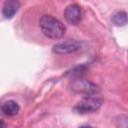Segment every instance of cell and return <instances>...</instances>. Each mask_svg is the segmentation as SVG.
I'll list each match as a JSON object with an SVG mask.
<instances>
[{"label":"cell","instance_id":"9","mask_svg":"<svg viewBox=\"0 0 128 128\" xmlns=\"http://www.w3.org/2000/svg\"><path fill=\"white\" fill-rule=\"evenodd\" d=\"M117 122H120V124L118 125V127L120 128H127V117L125 115H122L118 118Z\"/></svg>","mask_w":128,"mask_h":128},{"label":"cell","instance_id":"7","mask_svg":"<svg viewBox=\"0 0 128 128\" xmlns=\"http://www.w3.org/2000/svg\"><path fill=\"white\" fill-rule=\"evenodd\" d=\"M1 109H2V112H3L5 115L14 116V115H16V114L19 112L20 107H19L18 103L15 102L14 100H7V101H5V102L2 104Z\"/></svg>","mask_w":128,"mask_h":128},{"label":"cell","instance_id":"1","mask_svg":"<svg viewBox=\"0 0 128 128\" xmlns=\"http://www.w3.org/2000/svg\"><path fill=\"white\" fill-rule=\"evenodd\" d=\"M39 23L43 34L50 39H60L65 33V27L62 22L51 15H43Z\"/></svg>","mask_w":128,"mask_h":128},{"label":"cell","instance_id":"5","mask_svg":"<svg viewBox=\"0 0 128 128\" xmlns=\"http://www.w3.org/2000/svg\"><path fill=\"white\" fill-rule=\"evenodd\" d=\"M64 17L68 23L73 25L78 24L81 21V17H82L80 6L77 4H71L67 6L64 11Z\"/></svg>","mask_w":128,"mask_h":128},{"label":"cell","instance_id":"6","mask_svg":"<svg viewBox=\"0 0 128 128\" xmlns=\"http://www.w3.org/2000/svg\"><path fill=\"white\" fill-rule=\"evenodd\" d=\"M19 8H20V3L18 1H16V0L6 1L2 8V14L5 18L10 19L17 13Z\"/></svg>","mask_w":128,"mask_h":128},{"label":"cell","instance_id":"4","mask_svg":"<svg viewBox=\"0 0 128 128\" xmlns=\"http://www.w3.org/2000/svg\"><path fill=\"white\" fill-rule=\"evenodd\" d=\"M80 43L76 40H66L63 42H59L53 46L52 51L56 54H69L79 50Z\"/></svg>","mask_w":128,"mask_h":128},{"label":"cell","instance_id":"3","mask_svg":"<svg viewBox=\"0 0 128 128\" xmlns=\"http://www.w3.org/2000/svg\"><path fill=\"white\" fill-rule=\"evenodd\" d=\"M71 89L77 93L86 94L87 96H92L100 91L99 87L96 84H94L86 79H82L81 77L73 81V83L71 85Z\"/></svg>","mask_w":128,"mask_h":128},{"label":"cell","instance_id":"2","mask_svg":"<svg viewBox=\"0 0 128 128\" xmlns=\"http://www.w3.org/2000/svg\"><path fill=\"white\" fill-rule=\"evenodd\" d=\"M103 100L101 98H98L96 96H87L83 98L75 107L74 110L77 113L80 114H86V113H92L100 108L102 105Z\"/></svg>","mask_w":128,"mask_h":128},{"label":"cell","instance_id":"8","mask_svg":"<svg viewBox=\"0 0 128 128\" xmlns=\"http://www.w3.org/2000/svg\"><path fill=\"white\" fill-rule=\"evenodd\" d=\"M112 22L117 26H123L127 23V13L125 11H120L114 14L112 17Z\"/></svg>","mask_w":128,"mask_h":128},{"label":"cell","instance_id":"11","mask_svg":"<svg viewBox=\"0 0 128 128\" xmlns=\"http://www.w3.org/2000/svg\"><path fill=\"white\" fill-rule=\"evenodd\" d=\"M80 128H91L90 126H81Z\"/></svg>","mask_w":128,"mask_h":128},{"label":"cell","instance_id":"10","mask_svg":"<svg viewBox=\"0 0 128 128\" xmlns=\"http://www.w3.org/2000/svg\"><path fill=\"white\" fill-rule=\"evenodd\" d=\"M0 128H7V125H6L5 122L2 121V120H0Z\"/></svg>","mask_w":128,"mask_h":128}]
</instances>
